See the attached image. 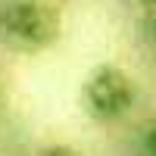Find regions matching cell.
<instances>
[{
  "mask_svg": "<svg viewBox=\"0 0 156 156\" xmlns=\"http://www.w3.org/2000/svg\"><path fill=\"white\" fill-rule=\"evenodd\" d=\"M59 22L50 9L31 0H6L0 3V37L16 50H44L56 41Z\"/></svg>",
  "mask_w": 156,
  "mask_h": 156,
  "instance_id": "cell-1",
  "label": "cell"
},
{
  "mask_svg": "<svg viewBox=\"0 0 156 156\" xmlns=\"http://www.w3.org/2000/svg\"><path fill=\"white\" fill-rule=\"evenodd\" d=\"M37 156H78V153H75V150H69V147H50V150L37 153Z\"/></svg>",
  "mask_w": 156,
  "mask_h": 156,
  "instance_id": "cell-5",
  "label": "cell"
},
{
  "mask_svg": "<svg viewBox=\"0 0 156 156\" xmlns=\"http://www.w3.org/2000/svg\"><path fill=\"white\" fill-rule=\"evenodd\" d=\"M144 3H147V6H153V9H156V0H144Z\"/></svg>",
  "mask_w": 156,
  "mask_h": 156,
  "instance_id": "cell-6",
  "label": "cell"
},
{
  "mask_svg": "<svg viewBox=\"0 0 156 156\" xmlns=\"http://www.w3.org/2000/svg\"><path fill=\"white\" fill-rule=\"evenodd\" d=\"M84 109L100 122H115L131 112L137 100V87L119 66H97L84 78Z\"/></svg>",
  "mask_w": 156,
  "mask_h": 156,
  "instance_id": "cell-2",
  "label": "cell"
},
{
  "mask_svg": "<svg viewBox=\"0 0 156 156\" xmlns=\"http://www.w3.org/2000/svg\"><path fill=\"white\" fill-rule=\"evenodd\" d=\"M140 44H144V50L156 59V12H150V16L140 22Z\"/></svg>",
  "mask_w": 156,
  "mask_h": 156,
  "instance_id": "cell-3",
  "label": "cell"
},
{
  "mask_svg": "<svg viewBox=\"0 0 156 156\" xmlns=\"http://www.w3.org/2000/svg\"><path fill=\"white\" fill-rule=\"evenodd\" d=\"M144 153L147 156H156V122L147 128V134H144Z\"/></svg>",
  "mask_w": 156,
  "mask_h": 156,
  "instance_id": "cell-4",
  "label": "cell"
}]
</instances>
